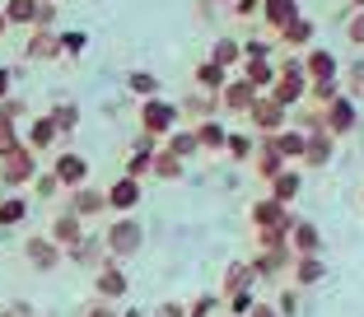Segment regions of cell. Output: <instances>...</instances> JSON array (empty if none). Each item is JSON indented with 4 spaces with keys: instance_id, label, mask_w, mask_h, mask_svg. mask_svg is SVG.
I'll return each mask as SVG.
<instances>
[{
    "instance_id": "cell-1",
    "label": "cell",
    "mask_w": 364,
    "mask_h": 317,
    "mask_svg": "<svg viewBox=\"0 0 364 317\" xmlns=\"http://www.w3.org/2000/svg\"><path fill=\"white\" fill-rule=\"evenodd\" d=\"M85 178H89V158H85V154H61V158H56V182H65V187H80Z\"/></svg>"
},
{
    "instance_id": "cell-2",
    "label": "cell",
    "mask_w": 364,
    "mask_h": 317,
    "mask_svg": "<svg viewBox=\"0 0 364 317\" xmlns=\"http://www.w3.org/2000/svg\"><path fill=\"white\" fill-rule=\"evenodd\" d=\"M107 243H112V252H117V257L136 252V247H140V224H136V220H122V224H112V233H107Z\"/></svg>"
},
{
    "instance_id": "cell-3",
    "label": "cell",
    "mask_w": 364,
    "mask_h": 317,
    "mask_svg": "<svg viewBox=\"0 0 364 317\" xmlns=\"http://www.w3.org/2000/svg\"><path fill=\"white\" fill-rule=\"evenodd\" d=\"M140 122H145V131H154V136H159V131L173 127V107L159 103V98H150V103L140 107Z\"/></svg>"
},
{
    "instance_id": "cell-4",
    "label": "cell",
    "mask_w": 364,
    "mask_h": 317,
    "mask_svg": "<svg viewBox=\"0 0 364 317\" xmlns=\"http://www.w3.org/2000/svg\"><path fill=\"white\" fill-rule=\"evenodd\" d=\"M52 140H56V127H52V117H38V122L28 127V145H33V149H47Z\"/></svg>"
},
{
    "instance_id": "cell-5",
    "label": "cell",
    "mask_w": 364,
    "mask_h": 317,
    "mask_svg": "<svg viewBox=\"0 0 364 317\" xmlns=\"http://www.w3.org/2000/svg\"><path fill=\"white\" fill-rule=\"evenodd\" d=\"M5 19L10 23H33L38 19V0H10V5H5Z\"/></svg>"
},
{
    "instance_id": "cell-6",
    "label": "cell",
    "mask_w": 364,
    "mask_h": 317,
    "mask_svg": "<svg viewBox=\"0 0 364 317\" xmlns=\"http://www.w3.org/2000/svg\"><path fill=\"white\" fill-rule=\"evenodd\" d=\"M247 112H252V122H262V127H280L285 107H280V103H252Z\"/></svg>"
},
{
    "instance_id": "cell-7",
    "label": "cell",
    "mask_w": 364,
    "mask_h": 317,
    "mask_svg": "<svg viewBox=\"0 0 364 317\" xmlns=\"http://www.w3.org/2000/svg\"><path fill=\"white\" fill-rule=\"evenodd\" d=\"M238 56H243V47H238L234 38H220V43H215V56H210V61H215V65H225V70H229V65H234Z\"/></svg>"
},
{
    "instance_id": "cell-8",
    "label": "cell",
    "mask_w": 364,
    "mask_h": 317,
    "mask_svg": "<svg viewBox=\"0 0 364 317\" xmlns=\"http://www.w3.org/2000/svg\"><path fill=\"white\" fill-rule=\"evenodd\" d=\"M140 201V187H136V178H122L117 187H112V205H122V210H127V205H136Z\"/></svg>"
},
{
    "instance_id": "cell-9",
    "label": "cell",
    "mask_w": 364,
    "mask_h": 317,
    "mask_svg": "<svg viewBox=\"0 0 364 317\" xmlns=\"http://www.w3.org/2000/svg\"><path fill=\"white\" fill-rule=\"evenodd\" d=\"M225 103L229 107H252L257 103V98H252V85H247V80L243 85H225Z\"/></svg>"
},
{
    "instance_id": "cell-10",
    "label": "cell",
    "mask_w": 364,
    "mask_h": 317,
    "mask_svg": "<svg viewBox=\"0 0 364 317\" xmlns=\"http://www.w3.org/2000/svg\"><path fill=\"white\" fill-rule=\"evenodd\" d=\"M267 19L271 23H294L299 14H294V0H267Z\"/></svg>"
},
{
    "instance_id": "cell-11",
    "label": "cell",
    "mask_w": 364,
    "mask_h": 317,
    "mask_svg": "<svg viewBox=\"0 0 364 317\" xmlns=\"http://www.w3.org/2000/svg\"><path fill=\"white\" fill-rule=\"evenodd\" d=\"M28 257H33L38 266H56V247L43 243V238H33V243H28Z\"/></svg>"
},
{
    "instance_id": "cell-12",
    "label": "cell",
    "mask_w": 364,
    "mask_h": 317,
    "mask_svg": "<svg viewBox=\"0 0 364 317\" xmlns=\"http://www.w3.org/2000/svg\"><path fill=\"white\" fill-rule=\"evenodd\" d=\"M196 145H215V149H220V145H229V136L215 127V122H205V127L196 131Z\"/></svg>"
},
{
    "instance_id": "cell-13",
    "label": "cell",
    "mask_w": 364,
    "mask_h": 317,
    "mask_svg": "<svg viewBox=\"0 0 364 317\" xmlns=\"http://www.w3.org/2000/svg\"><path fill=\"white\" fill-rule=\"evenodd\" d=\"M309 38H313V23H309V19L285 23V43H309Z\"/></svg>"
},
{
    "instance_id": "cell-14",
    "label": "cell",
    "mask_w": 364,
    "mask_h": 317,
    "mask_svg": "<svg viewBox=\"0 0 364 317\" xmlns=\"http://www.w3.org/2000/svg\"><path fill=\"white\" fill-rule=\"evenodd\" d=\"M28 52L33 56H56V52H61V43H56V38H47V33H38V38L28 43Z\"/></svg>"
},
{
    "instance_id": "cell-15",
    "label": "cell",
    "mask_w": 364,
    "mask_h": 317,
    "mask_svg": "<svg viewBox=\"0 0 364 317\" xmlns=\"http://www.w3.org/2000/svg\"><path fill=\"white\" fill-rule=\"evenodd\" d=\"M98 205H103V196H98V191H75V215H94Z\"/></svg>"
},
{
    "instance_id": "cell-16",
    "label": "cell",
    "mask_w": 364,
    "mask_h": 317,
    "mask_svg": "<svg viewBox=\"0 0 364 317\" xmlns=\"http://www.w3.org/2000/svg\"><path fill=\"white\" fill-rule=\"evenodd\" d=\"M131 89H136V94H159V80H154L150 70H136L131 75Z\"/></svg>"
},
{
    "instance_id": "cell-17",
    "label": "cell",
    "mask_w": 364,
    "mask_h": 317,
    "mask_svg": "<svg viewBox=\"0 0 364 317\" xmlns=\"http://www.w3.org/2000/svg\"><path fill=\"white\" fill-rule=\"evenodd\" d=\"M350 122H355V107L346 103V98H341V103H332V127H336V131H346Z\"/></svg>"
},
{
    "instance_id": "cell-18",
    "label": "cell",
    "mask_w": 364,
    "mask_h": 317,
    "mask_svg": "<svg viewBox=\"0 0 364 317\" xmlns=\"http://www.w3.org/2000/svg\"><path fill=\"white\" fill-rule=\"evenodd\" d=\"M122 289H127V280H122V271H107L103 280H98V294H107V299H112V294H122Z\"/></svg>"
},
{
    "instance_id": "cell-19",
    "label": "cell",
    "mask_w": 364,
    "mask_h": 317,
    "mask_svg": "<svg viewBox=\"0 0 364 317\" xmlns=\"http://www.w3.org/2000/svg\"><path fill=\"white\" fill-rule=\"evenodd\" d=\"M309 65H313V75H336L332 52H313V56H309Z\"/></svg>"
},
{
    "instance_id": "cell-20",
    "label": "cell",
    "mask_w": 364,
    "mask_h": 317,
    "mask_svg": "<svg viewBox=\"0 0 364 317\" xmlns=\"http://www.w3.org/2000/svg\"><path fill=\"white\" fill-rule=\"evenodd\" d=\"M225 75H229L225 65H215V61H210V65H201V75H196V80H201V85H210V89H215V85H225Z\"/></svg>"
},
{
    "instance_id": "cell-21",
    "label": "cell",
    "mask_w": 364,
    "mask_h": 317,
    "mask_svg": "<svg viewBox=\"0 0 364 317\" xmlns=\"http://www.w3.org/2000/svg\"><path fill=\"white\" fill-rule=\"evenodd\" d=\"M294 243H299L304 252H318V229H313V224H299V233H294Z\"/></svg>"
},
{
    "instance_id": "cell-22",
    "label": "cell",
    "mask_w": 364,
    "mask_h": 317,
    "mask_svg": "<svg viewBox=\"0 0 364 317\" xmlns=\"http://www.w3.org/2000/svg\"><path fill=\"white\" fill-rule=\"evenodd\" d=\"M23 215H28V210H23V201H5V205H0V224H19Z\"/></svg>"
},
{
    "instance_id": "cell-23",
    "label": "cell",
    "mask_w": 364,
    "mask_h": 317,
    "mask_svg": "<svg viewBox=\"0 0 364 317\" xmlns=\"http://www.w3.org/2000/svg\"><path fill=\"white\" fill-rule=\"evenodd\" d=\"M75 122H80V112H75V107H56V117H52V127H56V131H70Z\"/></svg>"
},
{
    "instance_id": "cell-24",
    "label": "cell",
    "mask_w": 364,
    "mask_h": 317,
    "mask_svg": "<svg viewBox=\"0 0 364 317\" xmlns=\"http://www.w3.org/2000/svg\"><path fill=\"white\" fill-rule=\"evenodd\" d=\"M252 215H257V224H276L280 220V205L276 201H262V205H252Z\"/></svg>"
},
{
    "instance_id": "cell-25",
    "label": "cell",
    "mask_w": 364,
    "mask_h": 317,
    "mask_svg": "<svg viewBox=\"0 0 364 317\" xmlns=\"http://www.w3.org/2000/svg\"><path fill=\"white\" fill-rule=\"evenodd\" d=\"M299 191V178L294 173H276V196H294Z\"/></svg>"
},
{
    "instance_id": "cell-26",
    "label": "cell",
    "mask_w": 364,
    "mask_h": 317,
    "mask_svg": "<svg viewBox=\"0 0 364 317\" xmlns=\"http://www.w3.org/2000/svg\"><path fill=\"white\" fill-rule=\"evenodd\" d=\"M247 85H271V65L252 61V65H247Z\"/></svg>"
},
{
    "instance_id": "cell-27",
    "label": "cell",
    "mask_w": 364,
    "mask_h": 317,
    "mask_svg": "<svg viewBox=\"0 0 364 317\" xmlns=\"http://www.w3.org/2000/svg\"><path fill=\"white\" fill-rule=\"evenodd\" d=\"M154 168H159V178H178V158H173V154H159V158H154Z\"/></svg>"
},
{
    "instance_id": "cell-28",
    "label": "cell",
    "mask_w": 364,
    "mask_h": 317,
    "mask_svg": "<svg viewBox=\"0 0 364 317\" xmlns=\"http://www.w3.org/2000/svg\"><path fill=\"white\" fill-rule=\"evenodd\" d=\"M61 47H65V52H85V47H89V38H85V33H65V38H61Z\"/></svg>"
},
{
    "instance_id": "cell-29",
    "label": "cell",
    "mask_w": 364,
    "mask_h": 317,
    "mask_svg": "<svg viewBox=\"0 0 364 317\" xmlns=\"http://www.w3.org/2000/svg\"><path fill=\"white\" fill-rule=\"evenodd\" d=\"M173 149H178V154H196V136H178Z\"/></svg>"
},
{
    "instance_id": "cell-30",
    "label": "cell",
    "mask_w": 364,
    "mask_h": 317,
    "mask_svg": "<svg viewBox=\"0 0 364 317\" xmlns=\"http://www.w3.org/2000/svg\"><path fill=\"white\" fill-rule=\"evenodd\" d=\"M299 275H304V280H318L322 266H318V262H309V266H299Z\"/></svg>"
},
{
    "instance_id": "cell-31",
    "label": "cell",
    "mask_w": 364,
    "mask_h": 317,
    "mask_svg": "<svg viewBox=\"0 0 364 317\" xmlns=\"http://www.w3.org/2000/svg\"><path fill=\"white\" fill-rule=\"evenodd\" d=\"M350 38H355V43H364V14H360V19L350 23Z\"/></svg>"
},
{
    "instance_id": "cell-32",
    "label": "cell",
    "mask_w": 364,
    "mask_h": 317,
    "mask_svg": "<svg viewBox=\"0 0 364 317\" xmlns=\"http://www.w3.org/2000/svg\"><path fill=\"white\" fill-rule=\"evenodd\" d=\"M10 94V70H0V98Z\"/></svg>"
},
{
    "instance_id": "cell-33",
    "label": "cell",
    "mask_w": 364,
    "mask_h": 317,
    "mask_svg": "<svg viewBox=\"0 0 364 317\" xmlns=\"http://www.w3.org/2000/svg\"><path fill=\"white\" fill-rule=\"evenodd\" d=\"M257 317H276V313H271V308H257Z\"/></svg>"
},
{
    "instance_id": "cell-34",
    "label": "cell",
    "mask_w": 364,
    "mask_h": 317,
    "mask_svg": "<svg viewBox=\"0 0 364 317\" xmlns=\"http://www.w3.org/2000/svg\"><path fill=\"white\" fill-rule=\"evenodd\" d=\"M5 28H10V19H5V14H0V33H5Z\"/></svg>"
},
{
    "instance_id": "cell-35",
    "label": "cell",
    "mask_w": 364,
    "mask_h": 317,
    "mask_svg": "<svg viewBox=\"0 0 364 317\" xmlns=\"http://www.w3.org/2000/svg\"><path fill=\"white\" fill-rule=\"evenodd\" d=\"M350 5H364V0H350Z\"/></svg>"
},
{
    "instance_id": "cell-36",
    "label": "cell",
    "mask_w": 364,
    "mask_h": 317,
    "mask_svg": "<svg viewBox=\"0 0 364 317\" xmlns=\"http://www.w3.org/2000/svg\"><path fill=\"white\" fill-rule=\"evenodd\" d=\"M127 317H140V313H127Z\"/></svg>"
}]
</instances>
